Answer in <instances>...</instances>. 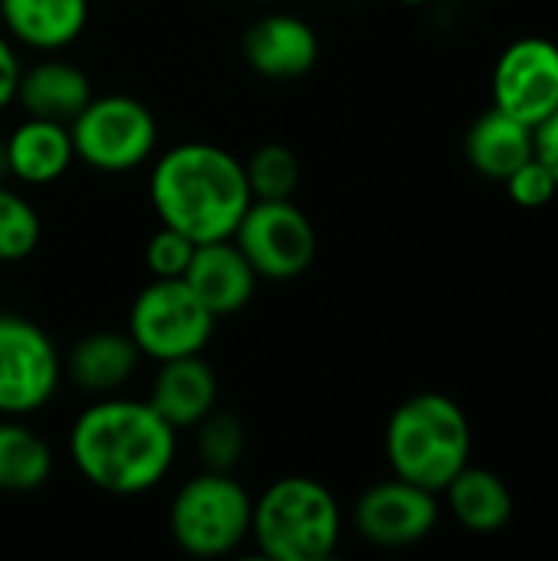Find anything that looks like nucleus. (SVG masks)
<instances>
[{
	"instance_id": "obj_1",
	"label": "nucleus",
	"mask_w": 558,
	"mask_h": 561,
	"mask_svg": "<svg viewBox=\"0 0 558 561\" xmlns=\"http://www.w3.org/2000/svg\"><path fill=\"white\" fill-rule=\"evenodd\" d=\"M66 447L89 486L112 496H141L171 473L178 431L148 401L105 394L72 421Z\"/></svg>"
},
{
	"instance_id": "obj_2",
	"label": "nucleus",
	"mask_w": 558,
	"mask_h": 561,
	"mask_svg": "<svg viewBox=\"0 0 558 561\" xmlns=\"http://www.w3.org/2000/svg\"><path fill=\"white\" fill-rule=\"evenodd\" d=\"M148 197L158 220L187 233L194 243L234 237L253 201L243 161L210 141L168 148L151 164Z\"/></svg>"
},
{
	"instance_id": "obj_3",
	"label": "nucleus",
	"mask_w": 558,
	"mask_h": 561,
	"mask_svg": "<svg viewBox=\"0 0 558 561\" xmlns=\"http://www.w3.org/2000/svg\"><path fill=\"white\" fill-rule=\"evenodd\" d=\"M470 421L464 408L437 391H421L395 408L385 427V457L395 477L418 483L431 493L470 463Z\"/></svg>"
},
{
	"instance_id": "obj_4",
	"label": "nucleus",
	"mask_w": 558,
	"mask_h": 561,
	"mask_svg": "<svg viewBox=\"0 0 558 561\" xmlns=\"http://www.w3.org/2000/svg\"><path fill=\"white\" fill-rule=\"evenodd\" d=\"M250 539L273 561H326L342 539V510L312 477H283L253 500Z\"/></svg>"
},
{
	"instance_id": "obj_5",
	"label": "nucleus",
	"mask_w": 558,
	"mask_h": 561,
	"mask_svg": "<svg viewBox=\"0 0 558 561\" xmlns=\"http://www.w3.org/2000/svg\"><path fill=\"white\" fill-rule=\"evenodd\" d=\"M253 496L234 473L201 470L171 500L168 529L181 552L224 559L250 539Z\"/></svg>"
},
{
	"instance_id": "obj_6",
	"label": "nucleus",
	"mask_w": 558,
	"mask_h": 561,
	"mask_svg": "<svg viewBox=\"0 0 558 561\" xmlns=\"http://www.w3.org/2000/svg\"><path fill=\"white\" fill-rule=\"evenodd\" d=\"M76 161L99 174H125L151 161L158 148V122L151 108L132 95H92L69 122Z\"/></svg>"
},
{
	"instance_id": "obj_7",
	"label": "nucleus",
	"mask_w": 558,
	"mask_h": 561,
	"mask_svg": "<svg viewBox=\"0 0 558 561\" xmlns=\"http://www.w3.org/2000/svg\"><path fill=\"white\" fill-rule=\"evenodd\" d=\"M217 316L194 296L184 279H151L128 309V335L141 358L168 362L201 355L214 339Z\"/></svg>"
},
{
	"instance_id": "obj_8",
	"label": "nucleus",
	"mask_w": 558,
	"mask_h": 561,
	"mask_svg": "<svg viewBox=\"0 0 558 561\" xmlns=\"http://www.w3.org/2000/svg\"><path fill=\"white\" fill-rule=\"evenodd\" d=\"M260 279L289 283L303 276L319 250L316 227L293 197L286 201H250L230 237Z\"/></svg>"
},
{
	"instance_id": "obj_9",
	"label": "nucleus",
	"mask_w": 558,
	"mask_h": 561,
	"mask_svg": "<svg viewBox=\"0 0 558 561\" xmlns=\"http://www.w3.org/2000/svg\"><path fill=\"white\" fill-rule=\"evenodd\" d=\"M62 385V355L49 332L23 316L0 312V414L43 411Z\"/></svg>"
},
{
	"instance_id": "obj_10",
	"label": "nucleus",
	"mask_w": 558,
	"mask_h": 561,
	"mask_svg": "<svg viewBox=\"0 0 558 561\" xmlns=\"http://www.w3.org/2000/svg\"><path fill=\"white\" fill-rule=\"evenodd\" d=\"M493 105L539 125L558 108V46L546 36H523L493 66Z\"/></svg>"
},
{
	"instance_id": "obj_11",
	"label": "nucleus",
	"mask_w": 558,
	"mask_h": 561,
	"mask_svg": "<svg viewBox=\"0 0 558 561\" xmlns=\"http://www.w3.org/2000/svg\"><path fill=\"white\" fill-rule=\"evenodd\" d=\"M352 523L358 536L378 549L418 546L437 526V493L401 477L382 480L358 496Z\"/></svg>"
},
{
	"instance_id": "obj_12",
	"label": "nucleus",
	"mask_w": 558,
	"mask_h": 561,
	"mask_svg": "<svg viewBox=\"0 0 558 561\" xmlns=\"http://www.w3.org/2000/svg\"><path fill=\"white\" fill-rule=\"evenodd\" d=\"M243 59L266 79H299L319 62V33L296 13L257 16L240 36Z\"/></svg>"
},
{
	"instance_id": "obj_13",
	"label": "nucleus",
	"mask_w": 558,
	"mask_h": 561,
	"mask_svg": "<svg viewBox=\"0 0 558 561\" xmlns=\"http://www.w3.org/2000/svg\"><path fill=\"white\" fill-rule=\"evenodd\" d=\"M181 279L194 289V296L217 319L240 312L253 299L257 283H260L257 270L250 266V260L230 237L197 243V250L187 263V273Z\"/></svg>"
},
{
	"instance_id": "obj_14",
	"label": "nucleus",
	"mask_w": 558,
	"mask_h": 561,
	"mask_svg": "<svg viewBox=\"0 0 558 561\" xmlns=\"http://www.w3.org/2000/svg\"><path fill=\"white\" fill-rule=\"evenodd\" d=\"M76 161L69 125L26 115L0 145V168L26 187L59 181Z\"/></svg>"
},
{
	"instance_id": "obj_15",
	"label": "nucleus",
	"mask_w": 558,
	"mask_h": 561,
	"mask_svg": "<svg viewBox=\"0 0 558 561\" xmlns=\"http://www.w3.org/2000/svg\"><path fill=\"white\" fill-rule=\"evenodd\" d=\"M217 371L204 362V355H184L158 362V371L151 378L148 404L174 427V431H194L214 408H217Z\"/></svg>"
},
{
	"instance_id": "obj_16",
	"label": "nucleus",
	"mask_w": 558,
	"mask_h": 561,
	"mask_svg": "<svg viewBox=\"0 0 558 561\" xmlns=\"http://www.w3.org/2000/svg\"><path fill=\"white\" fill-rule=\"evenodd\" d=\"M92 95H95L92 79L82 72V66H76L56 53H43V59L20 69L13 102L33 118H49V122L69 125L89 105Z\"/></svg>"
},
{
	"instance_id": "obj_17",
	"label": "nucleus",
	"mask_w": 558,
	"mask_h": 561,
	"mask_svg": "<svg viewBox=\"0 0 558 561\" xmlns=\"http://www.w3.org/2000/svg\"><path fill=\"white\" fill-rule=\"evenodd\" d=\"M0 23L16 46L59 53L86 33L89 0H0Z\"/></svg>"
},
{
	"instance_id": "obj_18",
	"label": "nucleus",
	"mask_w": 558,
	"mask_h": 561,
	"mask_svg": "<svg viewBox=\"0 0 558 561\" xmlns=\"http://www.w3.org/2000/svg\"><path fill=\"white\" fill-rule=\"evenodd\" d=\"M141 352L128 332H89L82 335L62 358V378H69L79 391L112 394L138 371Z\"/></svg>"
},
{
	"instance_id": "obj_19",
	"label": "nucleus",
	"mask_w": 558,
	"mask_h": 561,
	"mask_svg": "<svg viewBox=\"0 0 558 561\" xmlns=\"http://www.w3.org/2000/svg\"><path fill=\"white\" fill-rule=\"evenodd\" d=\"M464 151L477 174L490 181H506L536 154V128L493 105L470 125Z\"/></svg>"
},
{
	"instance_id": "obj_20",
	"label": "nucleus",
	"mask_w": 558,
	"mask_h": 561,
	"mask_svg": "<svg viewBox=\"0 0 558 561\" xmlns=\"http://www.w3.org/2000/svg\"><path fill=\"white\" fill-rule=\"evenodd\" d=\"M444 493H447V506H451L454 519L470 533L490 536V533H500L513 519V493L490 470L467 463L444 486Z\"/></svg>"
},
{
	"instance_id": "obj_21",
	"label": "nucleus",
	"mask_w": 558,
	"mask_h": 561,
	"mask_svg": "<svg viewBox=\"0 0 558 561\" xmlns=\"http://www.w3.org/2000/svg\"><path fill=\"white\" fill-rule=\"evenodd\" d=\"M53 447L23 417L0 414V493H36L53 477Z\"/></svg>"
},
{
	"instance_id": "obj_22",
	"label": "nucleus",
	"mask_w": 558,
	"mask_h": 561,
	"mask_svg": "<svg viewBox=\"0 0 558 561\" xmlns=\"http://www.w3.org/2000/svg\"><path fill=\"white\" fill-rule=\"evenodd\" d=\"M243 174L253 201H286L296 194L303 168L293 148L280 141H266L243 161Z\"/></svg>"
},
{
	"instance_id": "obj_23",
	"label": "nucleus",
	"mask_w": 558,
	"mask_h": 561,
	"mask_svg": "<svg viewBox=\"0 0 558 561\" xmlns=\"http://www.w3.org/2000/svg\"><path fill=\"white\" fill-rule=\"evenodd\" d=\"M197 460L204 470H220V473H234L237 463L243 460L247 450V431L243 421L230 411H210L197 427Z\"/></svg>"
},
{
	"instance_id": "obj_24",
	"label": "nucleus",
	"mask_w": 558,
	"mask_h": 561,
	"mask_svg": "<svg viewBox=\"0 0 558 561\" xmlns=\"http://www.w3.org/2000/svg\"><path fill=\"white\" fill-rule=\"evenodd\" d=\"M43 237V220L36 207L13 187L0 184V263L26 260Z\"/></svg>"
},
{
	"instance_id": "obj_25",
	"label": "nucleus",
	"mask_w": 558,
	"mask_h": 561,
	"mask_svg": "<svg viewBox=\"0 0 558 561\" xmlns=\"http://www.w3.org/2000/svg\"><path fill=\"white\" fill-rule=\"evenodd\" d=\"M194 250H197V243L187 233L161 224L145 247V266H148L151 279H181L187 273Z\"/></svg>"
},
{
	"instance_id": "obj_26",
	"label": "nucleus",
	"mask_w": 558,
	"mask_h": 561,
	"mask_svg": "<svg viewBox=\"0 0 558 561\" xmlns=\"http://www.w3.org/2000/svg\"><path fill=\"white\" fill-rule=\"evenodd\" d=\"M506 191H510V197H513V204H520V207H546L553 197L558 194V181L556 174L533 154L526 164H520L506 181Z\"/></svg>"
},
{
	"instance_id": "obj_27",
	"label": "nucleus",
	"mask_w": 558,
	"mask_h": 561,
	"mask_svg": "<svg viewBox=\"0 0 558 561\" xmlns=\"http://www.w3.org/2000/svg\"><path fill=\"white\" fill-rule=\"evenodd\" d=\"M20 56H16V46L13 39L0 30V112L7 105H13L16 99V82H20Z\"/></svg>"
},
{
	"instance_id": "obj_28",
	"label": "nucleus",
	"mask_w": 558,
	"mask_h": 561,
	"mask_svg": "<svg viewBox=\"0 0 558 561\" xmlns=\"http://www.w3.org/2000/svg\"><path fill=\"white\" fill-rule=\"evenodd\" d=\"M536 158L556 174L558 181V108L536 125Z\"/></svg>"
},
{
	"instance_id": "obj_29",
	"label": "nucleus",
	"mask_w": 558,
	"mask_h": 561,
	"mask_svg": "<svg viewBox=\"0 0 558 561\" xmlns=\"http://www.w3.org/2000/svg\"><path fill=\"white\" fill-rule=\"evenodd\" d=\"M401 3H408V7H421V3H428V0H401Z\"/></svg>"
},
{
	"instance_id": "obj_30",
	"label": "nucleus",
	"mask_w": 558,
	"mask_h": 561,
	"mask_svg": "<svg viewBox=\"0 0 558 561\" xmlns=\"http://www.w3.org/2000/svg\"><path fill=\"white\" fill-rule=\"evenodd\" d=\"M0 312H3V306H0Z\"/></svg>"
}]
</instances>
